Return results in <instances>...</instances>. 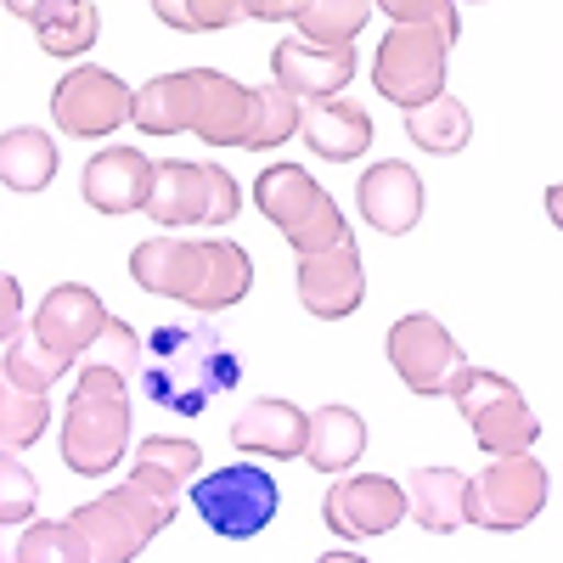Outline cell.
<instances>
[{"mask_svg": "<svg viewBox=\"0 0 563 563\" xmlns=\"http://www.w3.org/2000/svg\"><path fill=\"white\" fill-rule=\"evenodd\" d=\"M321 519L339 541H372L389 536L406 519V485L389 474H344L321 501Z\"/></svg>", "mask_w": 563, "mask_h": 563, "instance_id": "13", "label": "cell"}, {"mask_svg": "<svg viewBox=\"0 0 563 563\" xmlns=\"http://www.w3.org/2000/svg\"><path fill=\"white\" fill-rule=\"evenodd\" d=\"M366 451V422L355 406H321L305 429V462L316 474H350Z\"/></svg>", "mask_w": 563, "mask_h": 563, "instance_id": "24", "label": "cell"}, {"mask_svg": "<svg viewBox=\"0 0 563 563\" xmlns=\"http://www.w3.org/2000/svg\"><path fill=\"white\" fill-rule=\"evenodd\" d=\"M175 496H158L147 485H113L97 501H85L68 512V530L79 541L85 563H135V552H147L153 536H164L175 525Z\"/></svg>", "mask_w": 563, "mask_h": 563, "instance_id": "4", "label": "cell"}, {"mask_svg": "<svg viewBox=\"0 0 563 563\" xmlns=\"http://www.w3.org/2000/svg\"><path fill=\"white\" fill-rule=\"evenodd\" d=\"M355 45H310V40H282L271 52V79L294 90L299 102H327L355 79Z\"/></svg>", "mask_w": 563, "mask_h": 563, "instance_id": "17", "label": "cell"}, {"mask_svg": "<svg viewBox=\"0 0 563 563\" xmlns=\"http://www.w3.org/2000/svg\"><path fill=\"white\" fill-rule=\"evenodd\" d=\"M547 507V467L525 456H490L479 474H467V525L512 536L541 519Z\"/></svg>", "mask_w": 563, "mask_h": 563, "instance_id": "10", "label": "cell"}, {"mask_svg": "<svg viewBox=\"0 0 563 563\" xmlns=\"http://www.w3.org/2000/svg\"><path fill=\"white\" fill-rule=\"evenodd\" d=\"M45 7H52V0H7V12H12V18H23V23H34Z\"/></svg>", "mask_w": 563, "mask_h": 563, "instance_id": "40", "label": "cell"}, {"mask_svg": "<svg viewBox=\"0 0 563 563\" xmlns=\"http://www.w3.org/2000/svg\"><path fill=\"white\" fill-rule=\"evenodd\" d=\"M389 23H411V29H440L451 45L462 40V12L456 0H372Z\"/></svg>", "mask_w": 563, "mask_h": 563, "instance_id": "37", "label": "cell"}, {"mask_svg": "<svg viewBox=\"0 0 563 563\" xmlns=\"http://www.w3.org/2000/svg\"><path fill=\"white\" fill-rule=\"evenodd\" d=\"M299 119H305V102L294 97V90H282L276 79L254 90V130L243 147L249 153H271V147H288V141L299 135Z\"/></svg>", "mask_w": 563, "mask_h": 563, "instance_id": "32", "label": "cell"}, {"mask_svg": "<svg viewBox=\"0 0 563 563\" xmlns=\"http://www.w3.org/2000/svg\"><path fill=\"white\" fill-rule=\"evenodd\" d=\"M79 192H85V203L97 214H135V209H147L153 158L135 153V147H102L97 158L85 164Z\"/></svg>", "mask_w": 563, "mask_h": 563, "instance_id": "18", "label": "cell"}, {"mask_svg": "<svg viewBox=\"0 0 563 563\" xmlns=\"http://www.w3.org/2000/svg\"><path fill=\"white\" fill-rule=\"evenodd\" d=\"M0 563H85L68 519L0 525Z\"/></svg>", "mask_w": 563, "mask_h": 563, "instance_id": "29", "label": "cell"}, {"mask_svg": "<svg viewBox=\"0 0 563 563\" xmlns=\"http://www.w3.org/2000/svg\"><path fill=\"white\" fill-rule=\"evenodd\" d=\"M305 429H310V411H299L294 400H249L231 422V445L249 451V456H265V462H294L305 456Z\"/></svg>", "mask_w": 563, "mask_h": 563, "instance_id": "19", "label": "cell"}, {"mask_svg": "<svg viewBox=\"0 0 563 563\" xmlns=\"http://www.w3.org/2000/svg\"><path fill=\"white\" fill-rule=\"evenodd\" d=\"M130 451V378L108 366H74V395L63 406V462L79 479H102Z\"/></svg>", "mask_w": 563, "mask_h": 563, "instance_id": "3", "label": "cell"}, {"mask_svg": "<svg viewBox=\"0 0 563 563\" xmlns=\"http://www.w3.org/2000/svg\"><path fill=\"white\" fill-rule=\"evenodd\" d=\"M445 68H451V40L440 29H411V23H395L384 40H378V57H372V85L378 97L395 102V108H422L445 97Z\"/></svg>", "mask_w": 563, "mask_h": 563, "instance_id": "9", "label": "cell"}, {"mask_svg": "<svg viewBox=\"0 0 563 563\" xmlns=\"http://www.w3.org/2000/svg\"><path fill=\"white\" fill-rule=\"evenodd\" d=\"M130 124L141 135H186L198 124V68H175V74L147 79L135 90Z\"/></svg>", "mask_w": 563, "mask_h": 563, "instance_id": "22", "label": "cell"}, {"mask_svg": "<svg viewBox=\"0 0 563 563\" xmlns=\"http://www.w3.org/2000/svg\"><path fill=\"white\" fill-rule=\"evenodd\" d=\"M243 378V361L220 339V327L209 321H169L153 327L141 344V372L135 389L147 406L169 417H203L220 395H231Z\"/></svg>", "mask_w": 563, "mask_h": 563, "instance_id": "1", "label": "cell"}, {"mask_svg": "<svg viewBox=\"0 0 563 563\" xmlns=\"http://www.w3.org/2000/svg\"><path fill=\"white\" fill-rule=\"evenodd\" d=\"M406 519L429 536H451L467 525V474L462 467H417L406 479Z\"/></svg>", "mask_w": 563, "mask_h": 563, "instance_id": "23", "label": "cell"}, {"mask_svg": "<svg viewBox=\"0 0 563 563\" xmlns=\"http://www.w3.org/2000/svg\"><path fill=\"white\" fill-rule=\"evenodd\" d=\"M198 467H203V451L192 440H175V434H153V440H141L135 456H130V479L135 485H147L158 496H175L180 490H192L198 479Z\"/></svg>", "mask_w": 563, "mask_h": 563, "instance_id": "26", "label": "cell"}, {"mask_svg": "<svg viewBox=\"0 0 563 563\" xmlns=\"http://www.w3.org/2000/svg\"><path fill=\"white\" fill-rule=\"evenodd\" d=\"M130 108H135V90L113 68H97V63H74L52 90V119L74 141L113 135L119 124H130Z\"/></svg>", "mask_w": 563, "mask_h": 563, "instance_id": "11", "label": "cell"}, {"mask_svg": "<svg viewBox=\"0 0 563 563\" xmlns=\"http://www.w3.org/2000/svg\"><path fill=\"white\" fill-rule=\"evenodd\" d=\"M0 350H7V355H0V372H7L18 389H29V395H52L57 378H68V372H74V361H63L29 321L12 333V344H0Z\"/></svg>", "mask_w": 563, "mask_h": 563, "instance_id": "27", "label": "cell"}, {"mask_svg": "<svg viewBox=\"0 0 563 563\" xmlns=\"http://www.w3.org/2000/svg\"><path fill=\"white\" fill-rule=\"evenodd\" d=\"M158 23L180 29V34H214V29H231L238 18H249L243 0H153Z\"/></svg>", "mask_w": 563, "mask_h": 563, "instance_id": "34", "label": "cell"}, {"mask_svg": "<svg viewBox=\"0 0 563 563\" xmlns=\"http://www.w3.org/2000/svg\"><path fill=\"white\" fill-rule=\"evenodd\" d=\"M254 203L260 214L288 238L294 254H327L333 243L350 238V220L333 203V192L305 169V164H271L254 180Z\"/></svg>", "mask_w": 563, "mask_h": 563, "instance_id": "5", "label": "cell"}, {"mask_svg": "<svg viewBox=\"0 0 563 563\" xmlns=\"http://www.w3.org/2000/svg\"><path fill=\"white\" fill-rule=\"evenodd\" d=\"M422 203H429V186L417 180V169L406 158H378L361 180H355V209L372 231L384 238H406L422 220Z\"/></svg>", "mask_w": 563, "mask_h": 563, "instance_id": "16", "label": "cell"}, {"mask_svg": "<svg viewBox=\"0 0 563 563\" xmlns=\"http://www.w3.org/2000/svg\"><path fill=\"white\" fill-rule=\"evenodd\" d=\"M294 23L310 45H355V34L372 23V0H305Z\"/></svg>", "mask_w": 563, "mask_h": 563, "instance_id": "33", "label": "cell"}, {"mask_svg": "<svg viewBox=\"0 0 563 563\" xmlns=\"http://www.w3.org/2000/svg\"><path fill=\"white\" fill-rule=\"evenodd\" d=\"M40 507V479L18 462V451H0V525H29Z\"/></svg>", "mask_w": 563, "mask_h": 563, "instance_id": "36", "label": "cell"}, {"mask_svg": "<svg viewBox=\"0 0 563 563\" xmlns=\"http://www.w3.org/2000/svg\"><path fill=\"white\" fill-rule=\"evenodd\" d=\"M18 327H23V288H18V276L0 271V344H12Z\"/></svg>", "mask_w": 563, "mask_h": 563, "instance_id": "38", "label": "cell"}, {"mask_svg": "<svg viewBox=\"0 0 563 563\" xmlns=\"http://www.w3.org/2000/svg\"><path fill=\"white\" fill-rule=\"evenodd\" d=\"M547 214H552V225L563 231V180H558V186H547Z\"/></svg>", "mask_w": 563, "mask_h": 563, "instance_id": "41", "label": "cell"}, {"mask_svg": "<svg viewBox=\"0 0 563 563\" xmlns=\"http://www.w3.org/2000/svg\"><path fill=\"white\" fill-rule=\"evenodd\" d=\"M294 288H299V305L321 321H344L361 310L366 299V271H361V249L355 238L333 243L327 254H299V271H294Z\"/></svg>", "mask_w": 563, "mask_h": 563, "instance_id": "14", "label": "cell"}, {"mask_svg": "<svg viewBox=\"0 0 563 563\" xmlns=\"http://www.w3.org/2000/svg\"><path fill=\"white\" fill-rule=\"evenodd\" d=\"M52 429V395H29L0 372V451H29Z\"/></svg>", "mask_w": 563, "mask_h": 563, "instance_id": "31", "label": "cell"}, {"mask_svg": "<svg viewBox=\"0 0 563 563\" xmlns=\"http://www.w3.org/2000/svg\"><path fill=\"white\" fill-rule=\"evenodd\" d=\"M57 164H63L57 135H45L34 124H18L0 135V186H12V192H23V198L45 192L57 180Z\"/></svg>", "mask_w": 563, "mask_h": 563, "instance_id": "25", "label": "cell"}, {"mask_svg": "<svg viewBox=\"0 0 563 563\" xmlns=\"http://www.w3.org/2000/svg\"><path fill=\"white\" fill-rule=\"evenodd\" d=\"M406 135L417 141L422 153L451 158V153H462L467 141H474V113H467V102H456V97H434V102H422V108L406 113Z\"/></svg>", "mask_w": 563, "mask_h": 563, "instance_id": "30", "label": "cell"}, {"mask_svg": "<svg viewBox=\"0 0 563 563\" xmlns=\"http://www.w3.org/2000/svg\"><path fill=\"white\" fill-rule=\"evenodd\" d=\"M316 563H366V558H361V552H321Z\"/></svg>", "mask_w": 563, "mask_h": 563, "instance_id": "42", "label": "cell"}, {"mask_svg": "<svg viewBox=\"0 0 563 563\" xmlns=\"http://www.w3.org/2000/svg\"><path fill=\"white\" fill-rule=\"evenodd\" d=\"M34 34H40L45 57H90V45L102 34V18L90 0H52V7L34 18Z\"/></svg>", "mask_w": 563, "mask_h": 563, "instance_id": "28", "label": "cell"}, {"mask_svg": "<svg viewBox=\"0 0 563 563\" xmlns=\"http://www.w3.org/2000/svg\"><path fill=\"white\" fill-rule=\"evenodd\" d=\"M113 316H108V305H102V294L97 288H85V282H57L52 294H45L40 305H34V316H29V327L52 344L63 361H74L79 366V355L102 339V327H108Z\"/></svg>", "mask_w": 563, "mask_h": 563, "instance_id": "15", "label": "cell"}, {"mask_svg": "<svg viewBox=\"0 0 563 563\" xmlns=\"http://www.w3.org/2000/svg\"><path fill=\"white\" fill-rule=\"evenodd\" d=\"M299 135H305V147L327 164H350L372 147V113L361 102H339V97H327V102H305V119H299Z\"/></svg>", "mask_w": 563, "mask_h": 563, "instance_id": "21", "label": "cell"}, {"mask_svg": "<svg viewBox=\"0 0 563 563\" xmlns=\"http://www.w3.org/2000/svg\"><path fill=\"white\" fill-rule=\"evenodd\" d=\"M79 366H108V372H119V378L135 384V372H141V339H135V327L113 316V321L102 327V339L79 355Z\"/></svg>", "mask_w": 563, "mask_h": 563, "instance_id": "35", "label": "cell"}, {"mask_svg": "<svg viewBox=\"0 0 563 563\" xmlns=\"http://www.w3.org/2000/svg\"><path fill=\"white\" fill-rule=\"evenodd\" d=\"M389 366L400 372V384H406L411 395L440 400V395L456 389V378H462L467 361H462V344L440 327V316L411 310V316H400V321L389 327Z\"/></svg>", "mask_w": 563, "mask_h": 563, "instance_id": "12", "label": "cell"}, {"mask_svg": "<svg viewBox=\"0 0 563 563\" xmlns=\"http://www.w3.org/2000/svg\"><path fill=\"white\" fill-rule=\"evenodd\" d=\"M130 276L141 294H158L175 299L198 316H214L225 305L249 299L254 288V260L238 243H220V238H147L130 254Z\"/></svg>", "mask_w": 563, "mask_h": 563, "instance_id": "2", "label": "cell"}, {"mask_svg": "<svg viewBox=\"0 0 563 563\" xmlns=\"http://www.w3.org/2000/svg\"><path fill=\"white\" fill-rule=\"evenodd\" d=\"M451 400L467 417V429H474V440H479L485 456H525L541 440V417L530 411V400L519 395V384H507L501 372L462 366Z\"/></svg>", "mask_w": 563, "mask_h": 563, "instance_id": "7", "label": "cell"}, {"mask_svg": "<svg viewBox=\"0 0 563 563\" xmlns=\"http://www.w3.org/2000/svg\"><path fill=\"white\" fill-rule=\"evenodd\" d=\"M249 18H265V23H294L305 12V0H243Z\"/></svg>", "mask_w": 563, "mask_h": 563, "instance_id": "39", "label": "cell"}, {"mask_svg": "<svg viewBox=\"0 0 563 563\" xmlns=\"http://www.w3.org/2000/svg\"><path fill=\"white\" fill-rule=\"evenodd\" d=\"M192 507L198 519L225 536V541H254L260 530H271L276 507H282V485L265 474L260 462H225L214 474L192 479Z\"/></svg>", "mask_w": 563, "mask_h": 563, "instance_id": "8", "label": "cell"}, {"mask_svg": "<svg viewBox=\"0 0 563 563\" xmlns=\"http://www.w3.org/2000/svg\"><path fill=\"white\" fill-rule=\"evenodd\" d=\"M254 130V90L220 68H198V124L192 135L209 147H243Z\"/></svg>", "mask_w": 563, "mask_h": 563, "instance_id": "20", "label": "cell"}, {"mask_svg": "<svg viewBox=\"0 0 563 563\" xmlns=\"http://www.w3.org/2000/svg\"><path fill=\"white\" fill-rule=\"evenodd\" d=\"M238 214H243V186L231 169L192 158L153 164V192H147L153 225H231Z\"/></svg>", "mask_w": 563, "mask_h": 563, "instance_id": "6", "label": "cell"}]
</instances>
